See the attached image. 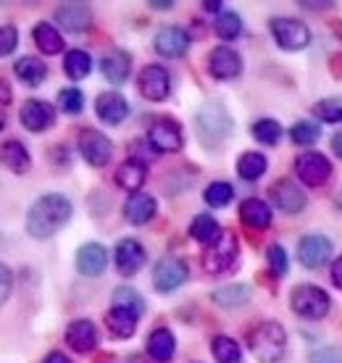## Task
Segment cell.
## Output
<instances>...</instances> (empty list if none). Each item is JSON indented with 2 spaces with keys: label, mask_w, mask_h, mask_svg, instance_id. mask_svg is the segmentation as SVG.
<instances>
[{
  "label": "cell",
  "mask_w": 342,
  "mask_h": 363,
  "mask_svg": "<svg viewBox=\"0 0 342 363\" xmlns=\"http://www.w3.org/2000/svg\"><path fill=\"white\" fill-rule=\"evenodd\" d=\"M311 363H342V347H319L311 353Z\"/></svg>",
  "instance_id": "cell-45"
},
{
  "label": "cell",
  "mask_w": 342,
  "mask_h": 363,
  "mask_svg": "<svg viewBox=\"0 0 342 363\" xmlns=\"http://www.w3.org/2000/svg\"><path fill=\"white\" fill-rule=\"evenodd\" d=\"M189 235H192V240H198L200 245H214V242L219 240V235H221V227H219V221L214 216L200 213V216L192 218Z\"/></svg>",
  "instance_id": "cell-31"
},
{
  "label": "cell",
  "mask_w": 342,
  "mask_h": 363,
  "mask_svg": "<svg viewBox=\"0 0 342 363\" xmlns=\"http://www.w3.org/2000/svg\"><path fill=\"white\" fill-rule=\"evenodd\" d=\"M43 363H72V361H69V355H63V353H58V350H53V353L45 355V361H43Z\"/></svg>",
  "instance_id": "cell-49"
},
{
  "label": "cell",
  "mask_w": 342,
  "mask_h": 363,
  "mask_svg": "<svg viewBox=\"0 0 342 363\" xmlns=\"http://www.w3.org/2000/svg\"><path fill=\"white\" fill-rule=\"evenodd\" d=\"M329 72H332L334 77H342V53L332 55V61H329Z\"/></svg>",
  "instance_id": "cell-48"
},
{
  "label": "cell",
  "mask_w": 342,
  "mask_h": 363,
  "mask_svg": "<svg viewBox=\"0 0 342 363\" xmlns=\"http://www.w3.org/2000/svg\"><path fill=\"white\" fill-rule=\"evenodd\" d=\"M32 37H35V45L40 48V53L45 55H58L63 50V37L61 32L50 24V21H40L35 29H32Z\"/></svg>",
  "instance_id": "cell-29"
},
{
  "label": "cell",
  "mask_w": 342,
  "mask_h": 363,
  "mask_svg": "<svg viewBox=\"0 0 342 363\" xmlns=\"http://www.w3.org/2000/svg\"><path fill=\"white\" fill-rule=\"evenodd\" d=\"M214 29H216V35L221 40H234V37H240V32H243V18L237 16V13H232V11H221L216 16Z\"/></svg>",
  "instance_id": "cell-37"
},
{
  "label": "cell",
  "mask_w": 342,
  "mask_h": 363,
  "mask_svg": "<svg viewBox=\"0 0 342 363\" xmlns=\"http://www.w3.org/2000/svg\"><path fill=\"white\" fill-rule=\"evenodd\" d=\"M332 150L342 158V132H337V135L332 137Z\"/></svg>",
  "instance_id": "cell-51"
},
{
  "label": "cell",
  "mask_w": 342,
  "mask_h": 363,
  "mask_svg": "<svg viewBox=\"0 0 342 363\" xmlns=\"http://www.w3.org/2000/svg\"><path fill=\"white\" fill-rule=\"evenodd\" d=\"M95 113H98L100 121L116 127L129 116V103L118 92H100L98 100H95Z\"/></svg>",
  "instance_id": "cell-19"
},
{
  "label": "cell",
  "mask_w": 342,
  "mask_h": 363,
  "mask_svg": "<svg viewBox=\"0 0 342 363\" xmlns=\"http://www.w3.org/2000/svg\"><path fill=\"white\" fill-rule=\"evenodd\" d=\"M240 221L248 229L263 232V229L271 227V208L261 198H248L240 203Z\"/></svg>",
  "instance_id": "cell-22"
},
{
  "label": "cell",
  "mask_w": 342,
  "mask_h": 363,
  "mask_svg": "<svg viewBox=\"0 0 342 363\" xmlns=\"http://www.w3.org/2000/svg\"><path fill=\"white\" fill-rule=\"evenodd\" d=\"M314 116L321 121H342V95L340 98H324L314 106Z\"/></svg>",
  "instance_id": "cell-40"
},
{
  "label": "cell",
  "mask_w": 342,
  "mask_h": 363,
  "mask_svg": "<svg viewBox=\"0 0 342 363\" xmlns=\"http://www.w3.org/2000/svg\"><path fill=\"white\" fill-rule=\"evenodd\" d=\"M72 200L66 195H58V192H50V195H43L32 203V208L27 213V232L35 240H48L53 237L58 229H63L72 218Z\"/></svg>",
  "instance_id": "cell-1"
},
{
  "label": "cell",
  "mask_w": 342,
  "mask_h": 363,
  "mask_svg": "<svg viewBox=\"0 0 342 363\" xmlns=\"http://www.w3.org/2000/svg\"><path fill=\"white\" fill-rule=\"evenodd\" d=\"M266 258H269V269L274 277H285L287 274V253H285V247L282 245H269V250H266Z\"/></svg>",
  "instance_id": "cell-43"
},
{
  "label": "cell",
  "mask_w": 342,
  "mask_h": 363,
  "mask_svg": "<svg viewBox=\"0 0 342 363\" xmlns=\"http://www.w3.org/2000/svg\"><path fill=\"white\" fill-rule=\"evenodd\" d=\"M55 21L69 32H84L92 24V11L84 3H63L55 9Z\"/></svg>",
  "instance_id": "cell-21"
},
{
  "label": "cell",
  "mask_w": 342,
  "mask_h": 363,
  "mask_svg": "<svg viewBox=\"0 0 342 363\" xmlns=\"http://www.w3.org/2000/svg\"><path fill=\"white\" fill-rule=\"evenodd\" d=\"M58 106H61V111L77 116V113H82V108H84V95H82V90H77V87H66V90L58 92Z\"/></svg>",
  "instance_id": "cell-42"
},
{
  "label": "cell",
  "mask_w": 342,
  "mask_h": 363,
  "mask_svg": "<svg viewBox=\"0 0 342 363\" xmlns=\"http://www.w3.org/2000/svg\"><path fill=\"white\" fill-rule=\"evenodd\" d=\"M208 72H211L214 79H221V82L237 79L240 72H243V58L234 53L232 48L219 45L211 50V55H208Z\"/></svg>",
  "instance_id": "cell-12"
},
{
  "label": "cell",
  "mask_w": 342,
  "mask_h": 363,
  "mask_svg": "<svg viewBox=\"0 0 342 363\" xmlns=\"http://www.w3.org/2000/svg\"><path fill=\"white\" fill-rule=\"evenodd\" d=\"M195 129H198L200 143L208 150H216L226 137L232 135V116L219 100H211V103L200 106L198 116H195Z\"/></svg>",
  "instance_id": "cell-2"
},
{
  "label": "cell",
  "mask_w": 342,
  "mask_h": 363,
  "mask_svg": "<svg viewBox=\"0 0 342 363\" xmlns=\"http://www.w3.org/2000/svg\"><path fill=\"white\" fill-rule=\"evenodd\" d=\"M319 135H321L319 124H311V121H297L295 127L289 129V140L295 145H314L316 140H319Z\"/></svg>",
  "instance_id": "cell-41"
},
{
  "label": "cell",
  "mask_w": 342,
  "mask_h": 363,
  "mask_svg": "<svg viewBox=\"0 0 342 363\" xmlns=\"http://www.w3.org/2000/svg\"><path fill=\"white\" fill-rule=\"evenodd\" d=\"M269 29L282 50H303L311 43V29L297 18L277 16L269 21Z\"/></svg>",
  "instance_id": "cell-6"
},
{
  "label": "cell",
  "mask_w": 342,
  "mask_h": 363,
  "mask_svg": "<svg viewBox=\"0 0 342 363\" xmlns=\"http://www.w3.org/2000/svg\"><path fill=\"white\" fill-rule=\"evenodd\" d=\"M63 72H66L69 79L79 82V79H84L92 72V58L84 50H69L66 61H63Z\"/></svg>",
  "instance_id": "cell-33"
},
{
  "label": "cell",
  "mask_w": 342,
  "mask_h": 363,
  "mask_svg": "<svg viewBox=\"0 0 342 363\" xmlns=\"http://www.w3.org/2000/svg\"><path fill=\"white\" fill-rule=\"evenodd\" d=\"M211 300L221 308H240L250 300V290H248V284H226V287H219L211 295Z\"/></svg>",
  "instance_id": "cell-32"
},
{
  "label": "cell",
  "mask_w": 342,
  "mask_h": 363,
  "mask_svg": "<svg viewBox=\"0 0 342 363\" xmlns=\"http://www.w3.org/2000/svg\"><path fill=\"white\" fill-rule=\"evenodd\" d=\"M11 290H13V274L6 264H0V308L11 298Z\"/></svg>",
  "instance_id": "cell-46"
},
{
  "label": "cell",
  "mask_w": 342,
  "mask_h": 363,
  "mask_svg": "<svg viewBox=\"0 0 342 363\" xmlns=\"http://www.w3.org/2000/svg\"><path fill=\"white\" fill-rule=\"evenodd\" d=\"M137 321H140L137 313H132V311H126V308H118V306H111V311L106 313V327H109V332L116 337V340H129V337L135 335Z\"/></svg>",
  "instance_id": "cell-26"
},
{
  "label": "cell",
  "mask_w": 342,
  "mask_h": 363,
  "mask_svg": "<svg viewBox=\"0 0 342 363\" xmlns=\"http://www.w3.org/2000/svg\"><path fill=\"white\" fill-rule=\"evenodd\" d=\"M0 166H6L13 174H27L32 169V155L18 140H9L0 145Z\"/></svg>",
  "instance_id": "cell-23"
},
{
  "label": "cell",
  "mask_w": 342,
  "mask_h": 363,
  "mask_svg": "<svg viewBox=\"0 0 342 363\" xmlns=\"http://www.w3.org/2000/svg\"><path fill=\"white\" fill-rule=\"evenodd\" d=\"M145 177H148V169H145V161H137V158H129L116 169V184L126 192H140V187L145 184Z\"/></svg>",
  "instance_id": "cell-27"
},
{
  "label": "cell",
  "mask_w": 342,
  "mask_h": 363,
  "mask_svg": "<svg viewBox=\"0 0 342 363\" xmlns=\"http://www.w3.org/2000/svg\"><path fill=\"white\" fill-rule=\"evenodd\" d=\"M174 350H177V340L169 329H153L150 337H148V355L153 358L155 363H169L174 358Z\"/></svg>",
  "instance_id": "cell-28"
},
{
  "label": "cell",
  "mask_w": 342,
  "mask_h": 363,
  "mask_svg": "<svg viewBox=\"0 0 342 363\" xmlns=\"http://www.w3.org/2000/svg\"><path fill=\"white\" fill-rule=\"evenodd\" d=\"M18 118H21V124L29 129V132H45L55 124V108L45 100H27L21 111H18Z\"/></svg>",
  "instance_id": "cell-15"
},
{
  "label": "cell",
  "mask_w": 342,
  "mask_h": 363,
  "mask_svg": "<svg viewBox=\"0 0 342 363\" xmlns=\"http://www.w3.org/2000/svg\"><path fill=\"white\" fill-rule=\"evenodd\" d=\"M187 279V264L177 255H163L153 269V284L158 292H171Z\"/></svg>",
  "instance_id": "cell-11"
},
{
  "label": "cell",
  "mask_w": 342,
  "mask_h": 363,
  "mask_svg": "<svg viewBox=\"0 0 342 363\" xmlns=\"http://www.w3.org/2000/svg\"><path fill=\"white\" fill-rule=\"evenodd\" d=\"M114 261H116L118 274L135 277L145 264V247L137 242L135 237H124V240H118L116 250H114Z\"/></svg>",
  "instance_id": "cell-16"
},
{
  "label": "cell",
  "mask_w": 342,
  "mask_h": 363,
  "mask_svg": "<svg viewBox=\"0 0 342 363\" xmlns=\"http://www.w3.org/2000/svg\"><path fill=\"white\" fill-rule=\"evenodd\" d=\"M137 90L145 100H153V103H161V100L169 98L171 92V77L169 72L158 64L145 66L140 77H137Z\"/></svg>",
  "instance_id": "cell-10"
},
{
  "label": "cell",
  "mask_w": 342,
  "mask_h": 363,
  "mask_svg": "<svg viewBox=\"0 0 342 363\" xmlns=\"http://www.w3.org/2000/svg\"><path fill=\"white\" fill-rule=\"evenodd\" d=\"M211 353H214L216 363H243V350H240V345L234 342L232 337H226V335L214 337V342H211Z\"/></svg>",
  "instance_id": "cell-34"
},
{
  "label": "cell",
  "mask_w": 342,
  "mask_h": 363,
  "mask_svg": "<svg viewBox=\"0 0 342 363\" xmlns=\"http://www.w3.org/2000/svg\"><path fill=\"white\" fill-rule=\"evenodd\" d=\"M289 306H292V311H295L297 316L319 321V318H324L329 313L332 300H329V295L321 287H316V284H300V287L292 290Z\"/></svg>",
  "instance_id": "cell-4"
},
{
  "label": "cell",
  "mask_w": 342,
  "mask_h": 363,
  "mask_svg": "<svg viewBox=\"0 0 342 363\" xmlns=\"http://www.w3.org/2000/svg\"><path fill=\"white\" fill-rule=\"evenodd\" d=\"M109 266V253L106 247L98 245V242H87V245L79 247L77 253V269H79L82 277H100Z\"/></svg>",
  "instance_id": "cell-20"
},
{
  "label": "cell",
  "mask_w": 342,
  "mask_h": 363,
  "mask_svg": "<svg viewBox=\"0 0 342 363\" xmlns=\"http://www.w3.org/2000/svg\"><path fill=\"white\" fill-rule=\"evenodd\" d=\"M253 137L261 143V145H277L282 140V127L274 118H258L253 124Z\"/></svg>",
  "instance_id": "cell-36"
},
{
  "label": "cell",
  "mask_w": 342,
  "mask_h": 363,
  "mask_svg": "<svg viewBox=\"0 0 342 363\" xmlns=\"http://www.w3.org/2000/svg\"><path fill=\"white\" fill-rule=\"evenodd\" d=\"M295 174L308 187H321L332 177V166L326 161V155L308 150V153H300L295 158Z\"/></svg>",
  "instance_id": "cell-9"
},
{
  "label": "cell",
  "mask_w": 342,
  "mask_h": 363,
  "mask_svg": "<svg viewBox=\"0 0 342 363\" xmlns=\"http://www.w3.org/2000/svg\"><path fill=\"white\" fill-rule=\"evenodd\" d=\"M248 347L261 363H280L287 353V332L280 321H263L248 335Z\"/></svg>",
  "instance_id": "cell-3"
},
{
  "label": "cell",
  "mask_w": 342,
  "mask_h": 363,
  "mask_svg": "<svg viewBox=\"0 0 342 363\" xmlns=\"http://www.w3.org/2000/svg\"><path fill=\"white\" fill-rule=\"evenodd\" d=\"M100 72L111 84H124L132 72V58L124 50H111L103 61H100Z\"/></svg>",
  "instance_id": "cell-24"
},
{
  "label": "cell",
  "mask_w": 342,
  "mask_h": 363,
  "mask_svg": "<svg viewBox=\"0 0 342 363\" xmlns=\"http://www.w3.org/2000/svg\"><path fill=\"white\" fill-rule=\"evenodd\" d=\"M206 203L211 208H224L226 203H232L234 198V187L229 182H214V184H208L206 187Z\"/></svg>",
  "instance_id": "cell-38"
},
{
  "label": "cell",
  "mask_w": 342,
  "mask_h": 363,
  "mask_svg": "<svg viewBox=\"0 0 342 363\" xmlns=\"http://www.w3.org/2000/svg\"><path fill=\"white\" fill-rule=\"evenodd\" d=\"M297 258L306 269H321L332 258V242L324 235H306L297 242Z\"/></svg>",
  "instance_id": "cell-13"
},
{
  "label": "cell",
  "mask_w": 342,
  "mask_h": 363,
  "mask_svg": "<svg viewBox=\"0 0 342 363\" xmlns=\"http://www.w3.org/2000/svg\"><path fill=\"white\" fill-rule=\"evenodd\" d=\"M13 72H16V77L24 84H29V87H37V84L45 82L48 66H45V61H40V58H35V55H24V58H18V61H16Z\"/></svg>",
  "instance_id": "cell-30"
},
{
  "label": "cell",
  "mask_w": 342,
  "mask_h": 363,
  "mask_svg": "<svg viewBox=\"0 0 342 363\" xmlns=\"http://www.w3.org/2000/svg\"><path fill=\"white\" fill-rule=\"evenodd\" d=\"M66 342L74 353H92L98 347V329L87 318H77L66 329Z\"/></svg>",
  "instance_id": "cell-18"
},
{
  "label": "cell",
  "mask_w": 342,
  "mask_h": 363,
  "mask_svg": "<svg viewBox=\"0 0 342 363\" xmlns=\"http://www.w3.org/2000/svg\"><path fill=\"white\" fill-rule=\"evenodd\" d=\"M155 200L150 195H145V192H135V195H129V200L124 203V216L129 224H137V227H143L148 224L150 218L155 216Z\"/></svg>",
  "instance_id": "cell-25"
},
{
  "label": "cell",
  "mask_w": 342,
  "mask_h": 363,
  "mask_svg": "<svg viewBox=\"0 0 342 363\" xmlns=\"http://www.w3.org/2000/svg\"><path fill=\"white\" fill-rule=\"evenodd\" d=\"M153 9H163V11H166V9H171V3H153Z\"/></svg>",
  "instance_id": "cell-52"
},
{
  "label": "cell",
  "mask_w": 342,
  "mask_h": 363,
  "mask_svg": "<svg viewBox=\"0 0 342 363\" xmlns=\"http://www.w3.org/2000/svg\"><path fill=\"white\" fill-rule=\"evenodd\" d=\"M3 127H6V121H3V118H0V129H3Z\"/></svg>",
  "instance_id": "cell-53"
},
{
  "label": "cell",
  "mask_w": 342,
  "mask_h": 363,
  "mask_svg": "<svg viewBox=\"0 0 342 363\" xmlns=\"http://www.w3.org/2000/svg\"><path fill=\"white\" fill-rule=\"evenodd\" d=\"M18 45V32L13 24H9V27H0V55H9L13 53Z\"/></svg>",
  "instance_id": "cell-44"
},
{
  "label": "cell",
  "mask_w": 342,
  "mask_h": 363,
  "mask_svg": "<svg viewBox=\"0 0 342 363\" xmlns=\"http://www.w3.org/2000/svg\"><path fill=\"white\" fill-rule=\"evenodd\" d=\"M148 143H150L155 153H177L184 145L182 129L174 118H155L150 129H148Z\"/></svg>",
  "instance_id": "cell-8"
},
{
  "label": "cell",
  "mask_w": 342,
  "mask_h": 363,
  "mask_svg": "<svg viewBox=\"0 0 342 363\" xmlns=\"http://www.w3.org/2000/svg\"><path fill=\"white\" fill-rule=\"evenodd\" d=\"M9 103H11V87L9 82L0 79V106H9Z\"/></svg>",
  "instance_id": "cell-50"
},
{
  "label": "cell",
  "mask_w": 342,
  "mask_h": 363,
  "mask_svg": "<svg viewBox=\"0 0 342 363\" xmlns=\"http://www.w3.org/2000/svg\"><path fill=\"white\" fill-rule=\"evenodd\" d=\"M237 253H240V245H237L234 232H221L216 242L208 247L206 255H203V269L208 274L229 272L234 266V261H237Z\"/></svg>",
  "instance_id": "cell-5"
},
{
  "label": "cell",
  "mask_w": 342,
  "mask_h": 363,
  "mask_svg": "<svg viewBox=\"0 0 342 363\" xmlns=\"http://www.w3.org/2000/svg\"><path fill=\"white\" fill-rule=\"evenodd\" d=\"M153 45L163 58H180L189 50V35L182 27H161L155 32Z\"/></svg>",
  "instance_id": "cell-17"
},
{
  "label": "cell",
  "mask_w": 342,
  "mask_h": 363,
  "mask_svg": "<svg viewBox=\"0 0 342 363\" xmlns=\"http://www.w3.org/2000/svg\"><path fill=\"white\" fill-rule=\"evenodd\" d=\"M329 277H332L334 287H337V290H342V255L332 264V272H329Z\"/></svg>",
  "instance_id": "cell-47"
},
{
  "label": "cell",
  "mask_w": 342,
  "mask_h": 363,
  "mask_svg": "<svg viewBox=\"0 0 342 363\" xmlns=\"http://www.w3.org/2000/svg\"><path fill=\"white\" fill-rule=\"evenodd\" d=\"M269 198H271V203L280 211H285V213H300V211L306 208V192L289 179L274 182L269 190Z\"/></svg>",
  "instance_id": "cell-14"
},
{
  "label": "cell",
  "mask_w": 342,
  "mask_h": 363,
  "mask_svg": "<svg viewBox=\"0 0 342 363\" xmlns=\"http://www.w3.org/2000/svg\"><path fill=\"white\" fill-rule=\"evenodd\" d=\"M114 306L132 311V313H137V316H143L145 313V300L140 298V292H135L132 287H118V290L114 292Z\"/></svg>",
  "instance_id": "cell-39"
},
{
  "label": "cell",
  "mask_w": 342,
  "mask_h": 363,
  "mask_svg": "<svg viewBox=\"0 0 342 363\" xmlns=\"http://www.w3.org/2000/svg\"><path fill=\"white\" fill-rule=\"evenodd\" d=\"M237 174L245 182H255L266 174V158L261 153H243L237 161Z\"/></svg>",
  "instance_id": "cell-35"
},
{
  "label": "cell",
  "mask_w": 342,
  "mask_h": 363,
  "mask_svg": "<svg viewBox=\"0 0 342 363\" xmlns=\"http://www.w3.org/2000/svg\"><path fill=\"white\" fill-rule=\"evenodd\" d=\"M77 145H79L82 158L90 166H95V169L106 166L111 161V155H114L111 140L98 129H82L79 137H77Z\"/></svg>",
  "instance_id": "cell-7"
}]
</instances>
